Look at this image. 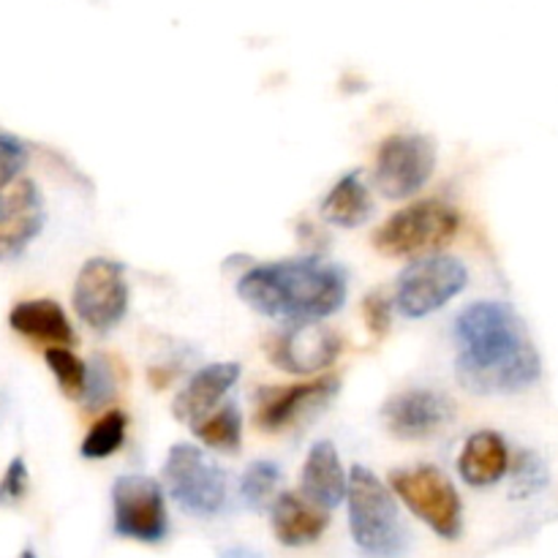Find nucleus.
<instances>
[{
  "mask_svg": "<svg viewBox=\"0 0 558 558\" xmlns=\"http://www.w3.org/2000/svg\"><path fill=\"white\" fill-rule=\"evenodd\" d=\"M458 379L480 396H510L532 387L543 363L515 308L501 300L466 305L456 319Z\"/></svg>",
  "mask_w": 558,
  "mask_h": 558,
  "instance_id": "f257e3e1",
  "label": "nucleus"
},
{
  "mask_svg": "<svg viewBox=\"0 0 558 558\" xmlns=\"http://www.w3.org/2000/svg\"><path fill=\"white\" fill-rule=\"evenodd\" d=\"M347 292V272L319 256L251 267L238 281V294L248 308L283 322L327 319L341 308Z\"/></svg>",
  "mask_w": 558,
  "mask_h": 558,
  "instance_id": "f03ea898",
  "label": "nucleus"
},
{
  "mask_svg": "<svg viewBox=\"0 0 558 558\" xmlns=\"http://www.w3.org/2000/svg\"><path fill=\"white\" fill-rule=\"evenodd\" d=\"M352 539L368 558H401L407 550V526L398 512L396 494L371 469L352 466L347 488Z\"/></svg>",
  "mask_w": 558,
  "mask_h": 558,
  "instance_id": "7ed1b4c3",
  "label": "nucleus"
},
{
  "mask_svg": "<svg viewBox=\"0 0 558 558\" xmlns=\"http://www.w3.org/2000/svg\"><path fill=\"white\" fill-rule=\"evenodd\" d=\"M44 229V199L27 178V147L0 134V262L20 256Z\"/></svg>",
  "mask_w": 558,
  "mask_h": 558,
  "instance_id": "20e7f679",
  "label": "nucleus"
},
{
  "mask_svg": "<svg viewBox=\"0 0 558 558\" xmlns=\"http://www.w3.org/2000/svg\"><path fill=\"white\" fill-rule=\"evenodd\" d=\"M461 229V213L441 199H420L392 213L374 234L379 254L396 259H420L452 243Z\"/></svg>",
  "mask_w": 558,
  "mask_h": 558,
  "instance_id": "39448f33",
  "label": "nucleus"
},
{
  "mask_svg": "<svg viewBox=\"0 0 558 558\" xmlns=\"http://www.w3.org/2000/svg\"><path fill=\"white\" fill-rule=\"evenodd\" d=\"M390 488L403 505L439 537L458 539L463 532V505L456 485L436 466H409L390 474Z\"/></svg>",
  "mask_w": 558,
  "mask_h": 558,
  "instance_id": "423d86ee",
  "label": "nucleus"
},
{
  "mask_svg": "<svg viewBox=\"0 0 558 558\" xmlns=\"http://www.w3.org/2000/svg\"><path fill=\"white\" fill-rule=\"evenodd\" d=\"M163 483L169 496L196 518H213L227 507V474L194 445H174L169 450Z\"/></svg>",
  "mask_w": 558,
  "mask_h": 558,
  "instance_id": "0eeeda50",
  "label": "nucleus"
},
{
  "mask_svg": "<svg viewBox=\"0 0 558 558\" xmlns=\"http://www.w3.org/2000/svg\"><path fill=\"white\" fill-rule=\"evenodd\" d=\"M469 270L461 259L445 254H428L414 259L398 278L392 300L407 319H423L445 308L466 289Z\"/></svg>",
  "mask_w": 558,
  "mask_h": 558,
  "instance_id": "6e6552de",
  "label": "nucleus"
},
{
  "mask_svg": "<svg viewBox=\"0 0 558 558\" xmlns=\"http://www.w3.org/2000/svg\"><path fill=\"white\" fill-rule=\"evenodd\" d=\"M114 534L145 545H158L169 534L163 488L145 474H125L112 485Z\"/></svg>",
  "mask_w": 558,
  "mask_h": 558,
  "instance_id": "1a4fd4ad",
  "label": "nucleus"
},
{
  "mask_svg": "<svg viewBox=\"0 0 558 558\" xmlns=\"http://www.w3.org/2000/svg\"><path fill=\"white\" fill-rule=\"evenodd\" d=\"M71 300L80 322H85L90 330H114L129 311V283H125L123 265L104 256L87 259L76 272Z\"/></svg>",
  "mask_w": 558,
  "mask_h": 558,
  "instance_id": "9d476101",
  "label": "nucleus"
},
{
  "mask_svg": "<svg viewBox=\"0 0 558 558\" xmlns=\"http://www.w3.org/2000/svg\"><path fill=\"white\" fill-rule=\"evenodd\" d=\"M436 169V145L423 134H396L376 153L374 180L387 199H409L428 185Z\"/></svg>",
  "mask_w": 558,
  "mask_h": 558,
  "instance_id": "9b49d317",
  "label": "nucleus"
},
{
  "mask_svg": "<svg viewBox=\"0 0 558 558\" xmlns=\"http://www.w3.org/2000/svg\"><path fill=\"white\" fill-rule=\"evenodd\" d=\"M341 336L322 319L287 322L281 332L270 338L267 354L272 365L294 376H314L327 371L341 354Z\"/></svg>",
  "mask_w": 558,
  "mask_h": 558,
  "instance_id": "f8f14e48",
  "label": "nucleus"
},
{
  "mask_svg": "<svg viewBox=\"0 0 558 558\" xmlns=\"http://www.w3.org/2000/svg\"><path fill=\"white\" fill-rule=\"evenodd\" d=\"M338 387H341L338 376H322V379L292 385L287 390L262 392L254 414L256 428L265 434H283L298 423H305L338 396Z\"/></svg>",
  "mask_w": 558,
  "mask_h": 558,
  "instance_id": "ddd939ff",
  "label": "nucleus"
},
{
  "mask_svg": "<svg viewBox=\"0 0 558 558\" xmlns=\"http://www.w3.org/2000/svg\"><path fill=\"white\" fill-rule=\"evenodd\" d=\"M456 417V407L436 390H407L392 396L381 409L387 430L396 439L420 441L441 434Z\"/></svg>",
  "mask_w": 558,
  "mask_h": 558,
  "instance_id": "4468645a",
  "label": "nucleus"
},
{
  "mask_svg": "<svg viewBox=\"0 0 558 558\" xmlns=\"http://www.w3.org/2000/svg\"><path fill=\"white\" fill-rule=\"evenodd\" d=\"M240 379V365L238 363H213L205 365L191 376L189 385L178 392L172 401V414L180 423L196 425L205 420L207 414L216 412L221 407L223 396L234 387Z\"/></svg>",
  "mask_w": 558,
  "mask_h": 558,
  "instance_id": "2eb2a0df",
  "label": "nucleus"
},
{
  "mask_svg": "<svg viewBox=\"0 0 558 558\" xmlns=\"http://www.w3.org/2000/svg\"><path fill=\"white\" fill-rule=\"evenodd\" d=\"M9 327L16 336L25 338V341L41 343L44 349L71 347L76 341L74 327H71L63 305L49 298L22 300V303H16L9 314Z\"/></svg>",
  "mask_w": 558,
  "mask_h": 558,
  "instance_id": "dca6fc26",
  "label": "nucleus"
},
{
  "mask_svg": "<svg viewBox=\"0 0 558 558\" xmlns=\"http://www.w3.org/2000/svg\"><path fill=\"white\" fill-rule=\"evenodd\" d=\"M270 523L272 534L287 548H303V545L316 543L327 532L325 507L314 505L311 499L298 494H281L270 505Z\"/></svg>",
  "mask_w": 558,
  "mask_h": 558,
  "instance_id": "f3484780",
  "label": "nucleus"
},
{
  "mask_svg": "<svg viewBox=\"0 0 558 558\" xmlns=\"http://www.w3.org/2000/svg\"><path fill=\"white\" fill-rule=\"evenodd\" d=\"M349 474L343 472L341 458L332 441H316L305 458L303 474H300V490L305 499L325 510H336L347 499Z\"/></svg>",
  "mask_w": 558,
  "mask_h": 558,
  "instance_id": "a211bd4d",
  "label": "nucleus"
},
{
  "mask_svg": "<svg viewBox=\"0 0 558 558\" xmlns=\"http://www.w3.org/2000/svg\"><path fill=\"white\" fill-rule=\"evenodd\" d=\"M510 472V450L496 430H477L463 445L458 474L472 488H490Z\"/></svg>",
  "mask_w": 558,
  "mask_h": 558,
  "instance_id": "6ab92c4d",
  "label": "nucleus"
},
{
  "mask_svg": "<svg viewBox=\"0 0 558 558\" xmlns=\"http://www.w3.org/2000/svg\"><path fill=\"white\" fill-rule=\"evenodd\" d=\"M371 213H374V202H371V191L360 172L343 174L322 202V218L341 229L363 227Z\"/></svg>",
  "mask_w": 558,
  "mask_h": 558,
  "instance_id": "aec40b11",
  "label": "nucleus"
},
{
  "mask_svg": "<svg viewBox=\"0 0 558 558\" xmlns=\"http://www.w3.org/2000/svg\"><path fill=\"white\" fill-rule=\"evenodd\" d=\"M191 428H194V436L207 450L232 456L243 445V417H240V409L234 403H223V407H218L216 412H210Z\"/></svg>",
  "mask_w": 558,
  "mask_h": 558,
  "instance_id": "412c9836",
  "label": "nucleus"
},
{
  "mask_svg": "<svg viewBox=\"0 0 558 558\" xmlns=\"http://www.w3.org/2000/svg\"><path fill=\"white\" fill-rule=\"evenodd\" d=\"M125 428H129V420H125L123 412H118V409L104 412L101 417L90 425L85 441H82V458H87V461H104V458L114 456V452L123 447Z\"/></svg>",
  "mask_w": 558,
  "mask_h": 558,
  "instance_id": "4be33fe9",
  "label": "nucleus"
},
{
  "mask_svg": "<svg viewBox=\"0 0 558 558\" xmlns=\"http://www.w3.org/2000/svg\"><path fill=\"white\" fill-rule=\"evenodd\" d=\"M44 360H47V368L52 371L60 392H63L69 401H82L87 385V363H82V360L71 352V347L44 349Z\"/></svg>",
  "mask_w": 558,
  "mask_h": 558,
  "instance_id": "5701e85b",
  "label": "nucleus"
},
{
  "mask_svg": "<svg viewBox=\"0 0 558 558\" xmlns=\"http://www.w3.org/2000/svg\"><path fill=\"white\" fill-rule=\"evenodd\" d=\"M278 480H281V469L272 461H254L243 472L240 480V499L248 510H262V507L272 505L276 496Z\"/></svg>",
  "mask_w": 558,
  "mask_h": 558,
  "instance_id": "b1692460",
  "label": "nucleus"
},
{
  "mask_svg": "<svg viewBox=\"0 0 558 558\" xmlns=\"http://www.w3.org/2000/svg\"><path fill=\"white\" fill-rule=\"evenodd\" d=\"M114 392H118V376H114L112 363L104 354H96L87 363V385L80 403L87 412H101L114 401Z\"/></svg>",
  "mask_w": 558,
  "mask_h": 558,
  "instance_id": "393cba45",
  "label": "nucleus"
},
{
  "mask_svg": "<svg viewBox=\"0 0 558 558\" xmlns=\"http://www.w3.org/2000/svg\"><path fill=\"white\" fill-rule=\"evenodd\" d=\"M545 483H548L545 463L534 452L523 450L515 461V474H512V496L515 499H529L539 488H545Z\"/></svg>",
  "mask_w": 558,
  "mask_h": 558,
  "instance_id": "a878e982",
  "label": "nucleus"
},
{
  "mask_svg": "<svg viewBox=\"0 0 558 558\" xmlns=\"http://www.w3.org/2000/svg\"><path fill=\"white\" fill-rule=\"evenodd\" d=\"M31 490V472L22 456H14L0 477V507H16Z\"/></svg>",
  "mask_w": 558,
  "mask_h": 558,
  "instance_id": "bb28decb",
  "label": "nucleus"
},
{
  "mask_svg": "<svg viewBox=\"0 0 558 558\" xmlns=\"http://www.w3.org/2000/svg\"><path fill=\"white\" fill-rule=\"evenodd\" d=\"M392 303H396V300H392L390 294L381 292V289H376V292H371L368 298H365V303H363L365 325H368V330L374 332L376 338H385L387 332H390Z\"/></svg>",
  "mask_w": 558,
  "mask_h": 558,
  "instance_id": "cd10ccee",
  "label": "nucleus"
},
{
  "mask_svg": "<svg viewBox=\"0 0 558 558\" xmlns=\"http://www.w3.org/2000/svg\"><path fill=\"white\" fill-rule=\"evenodd\" d=\"M221 558H262V556H256L254 550H248V548H227L221 554Z\"/></svg>",
  "mask_w": 558,
  "mask_h": 558,
  "instance_id": "c85d7f7f",
  "label": "nucleus"
},
{
  "mask_svg": "<svg viewBox=\"0 0 558 558\" xmlns=\"http://www.w3.org/2000/svg\"><path fill=\"white\" fill-rule=\"evenodd\" d=\"M20 558H38V556H36V550H33V548H25V550H22Z\"/></svg>",
  "mask_w": 558,
  "mask_h": 558,
  "instance_id": "c756f323",
  "label": "nucleus"
}]
</instances>
